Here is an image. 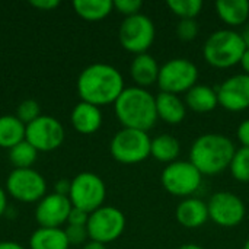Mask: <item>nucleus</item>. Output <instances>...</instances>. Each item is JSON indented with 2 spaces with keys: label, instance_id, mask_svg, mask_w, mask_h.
<instances>
[{
  "label": "nucleus",
  "instance_id": "obj_28",
  "mask_svg": "<svg viewBox=\"0 0 249 249\" xmlns=\"http://www.w3.org/2000/svg\"><path fill=\"white\" fill-rule=\"evenodd\" d=\"M169 10L181 19H196L203 9L201 0H168Z\"/></svg>",
  "mask_w": 249,
  "mask_h": 249
},
{
  "label": "nucleus",
  "instance_id": "obj_29",
  "mask_svg": "<svg viewBox=\"0 0 249 249\" xmlns=\"http://www.w3.org/2000/svg\"><path fill=\"white\" fill-rule=\"evenodd\" d=\"M16 117L23 123V124H31L32 121H35L38 117H41V109L36 101L34 99H26L23 102H20V105L16 109Z\"/></svg>",
  "mask_w": 249,
  "mask_h": 249
},
{
  "label": "nucleus",
  "instance_id": "obj_4",
  "mask_svg": "<svg viewBox=\"0 0 249 249\" xmlns=\"http://www.w3.org/2000/svg\"><path fill=\"white\" fill-rule=\"evenodd\" d=\"M247 47L241 32L225 28L212 32L203 47L206 61L216 69H229L241 63Z\"/></svg>",
  "mask_w": 249,
  "mask_h": 249
},
{
  "label": "nucleus",
  "instance_id": "obj_35",
  "mask_svg": "<svg viewBox=\"0 0 249 249\" xmlns=\"http://www.w3.org/2000/svg\"><path fill=\"white\" fill-rule=\"evenodd\" d=\"M29 3H31V6H34L36 9H42V10H51V9L60 6L58 0H31Z\"/></svg>",
  "mask_w": 249,
  "mask_h": 249
},
{
  "label": "nucleus",
  "instance_id": "obj_38",
  "mask_svg": "<svg viewBox=\"0 0 249 249\" xmlns=\"http://www.w3.org/2000/svg\"><path fill=\"white\" fill-rule=\"evenodd\" d=\"M6 207H7V200H6V194L3 191V188L0 187V217L4 214L6 212Z\"/></svg>",
  "mask_w": 249,
  "mask_h": 249
},
{
  "label": "nucleus",
  "instance_id": "obj_37",
  "mask_svg": "<svg viewBox=\"0 0 249 249\" xmlns=\"http://www.w3.org/2000/svg\"><path fill=\"white\" fill-rule=\"evenodd\" d=\"M239 64H241V67H242L244 73L249 76V48H247V51L244 53L242 60H241V63H239Z\"/></svg>",
  "mask_w": 249,
  "mask_h": 249
},
{
  "label": "nucleus",
  "instance_id": "obj_32",
  "mask_svg": "<svg viewBox=\"0 0 249 249\" xmlns=\"http://www.w3.org/2000/svg\"><path fill=\"white\" fill-rule=\"evenodd\" d=\"M64 232H66L69 245H80V244H85L86 239L89 238L86 226H73V225H69Z\"/></svg>",
  "mask_w": 249,
  "mask_h": 249
},
{
  "label": "nucleus",
  "instance_id": "obj_6",
  "mask_svg": "<svg viewBox=\"0 0 249 249\" xmlns=\"http://www.w3.org/2000/svg\"><path fill=\"white\" fill-rule=\"evenodd\" d=\"M160 182L165 191L171 196L188 198L201 187L203 175L190 160L178 159L163 168Z\"/></svg>",
  "mask_w": 249,
  "mask_h": 249
},
{
  "label": "nucleus",
  "instance_id": "obj_43",
  "mask_svg": "<svg viewBox=\"0 0 249 249\" xmlns=\"http://www.w3.org/2000/svg\"><path fill=\"white\" fill-rule=\"evenodd\" d=\"M242 249H249V238L247 239V242L244 244V248H242Z\"/></svg>",
  "mask_w": 249,
  "mask_h": 249
},
{
  "label": "nucleus",
  "instance_id": "obj_14",
  "mask_svg": "<svg viewBox=\"0 0 249 249\" xmlns=\"http://www.w3.org/2000/svg\"><path fill=\"white\" fill-rule=\"evenodd\" d=\"M219 107L231 112H242L249 108V76L245 73L225 79L216 89Z\"/></svg>",
  "mask_w": 249,
  "mask_h": 249
},
{
  "label": "nucleus",
  "instance_id": "obj_42",
  "mask_svg": "<svg viewBox=\"0 0 249 249\" xmlns=\"http://www.w3.org/2000/svg\"><path fill=\"white\" fill-rule=\"evenodd\" d=\"M177 249H206L203 248L201 245H197V244H184V245H181L179 248Z\"/></svg>",
  "mask_w": 249,
  "mask_h": 249
},
{
  "label": "nucleus",
  "instance_id": "obj_20",
  "mask_svg": "<svg viewBox=\"0 0 249 249\" xmlns=\"http://www.w3.org/2000/svg\"><path fill=\"white\" fill-rule=\"evenodd\" d=\"M185 105L194 112L207 114L214 111L219 107L217 92L216 89L207 85H196L185 93Z\"/></svg>",
  "mask_w": 249,
  "mask_h": 249
},
{
  "label": "nucleus",
  "instance_id": "obj_8",
  "mask_svg": "<svg viewBox=\"0 0 249 249\" xmlns=\"http://www.w3.org/2000/svg\"><path fill=\"white\" fill-rule=\"evenodd\" d=\"M107 187L101 177L93 172H82L71 179L69 198L71 206L86 213H93L104 206Z\"/></svg>",
  "mask_w": 249,
  "mask_h": 249
},
{
  "label": "nucleus",
  "instance_id": "obj_22",
  "mask_svg": "<svg viewBox=\"0 0 249 249\" xmlns=\"http://www.w3.org/2000/svg\"><path fill=\"white\" fill-rule=\"evenodd\" d=\"M31 249H69V241L66 232L60 228H39L31 239Z\"/></svg>",
  "mask_w": 249,
  "mask_h": 249
},
{
  "label": "nucleus",
  "instance_id": "obj_21",
  "mask_svg": "<svg viewBox=\"0 0 249 249\" xmlns=\"http://www.w3.org/2000/svg\"><path fill=\"white\" fill-rule=\"evenodd\" d=\"M216 10L219 18L231 28L242 26L249 19L248 0H219Z\"/></svg>",
  "mask_w": 249,
  "mask_h": 249
},
{
  "label": "nucleus",
  "instance_id": "obj_27",
  "mask_svg": "<svg viewBox=\"0 0 249 249\" xmlns=\"http://www.w3.org/2000/svg\"><path fill=\"white\" fill-rule=\"evenodd\" d=\"M229 171L239 182H249V147L236 149Z\"/></svg>",
  "mask_w": 249,
  "mask_h": 249
},
{
  "label": "nucleus",
  "instance_id": "obj_23",
  "mask_svg": "<svg viewBox=\"0 0 249 249\" xmlns=\"http://www.w3.org/2000/svg\"><path fill=\"white\" fill-rule=\"evenodd\" d=\"M181 153L179 140L172 134H159L152 139L150 144V156L162 163H172L178 160Z\"/></svg>",
  "mask_w": 249,
  "mask_h": 249
},
{
  "label": "nucleus",
  "instance_id": "obj_31",
  "mask_svg": "<svg viewBox=\"0 0 249 249\" xmlns=\"http://www.w3.org/2000/svg\"><path fill=\"white\" fill-rule=\"evenodd\" d=\"M142 7H143V1L140 0H115L114 1V9L118 10L125 18L139 15Z\"/></svg>",
  "mask_w": 249,
  "mask_h": 249
},
{
  "label": "nucleus",
  "instance_id": "obj_12",
  "mask_svg": "<svg viewBox=\"0 0 249 249\" xmlns=\"http://www.w3.org/2000/svg\"><path fill=\"white\" fill-rule=\"evenodd\" d=\"M6 188L9 194L22 203H35L41 201L45 197L47 182L36 171L28 169H15L10 172Z\"/></svg>",
  "mask_w": 249,
  "mask_h": 249
},
{
  "label": "nucleus",
  "instance_id": "obj_17",
  "mask_svg": "<svg viewBox=\"0 0 249 249\" xmlns=\"http://www.w3.org/2000/svg\"><path fill=\"white\" fill-rule=\"evenodd\" d=\"M159 70H160V66L158 64L156 58L150 55L149 53L136 55L130 64L131 79L136 82V86L143 88V89L158 83Z\"/></svg>",
  "mask_w": 249,
  "mask_h": 249
},
{
  "label": "nucleus",
  "instance_id": "obj_30",
  "mask_svg": "<svg viewBox=\"0 0 249 249\" xmlns=\"http://www.w3.org/2000/svg\"><path fill=\"white\" fill-rule=\"evenodd\" d=\"M198 23L196 19H181L175 28V32L182 41H194L198 35Z\"/></svg>",
  "mask_w": 249,
  "mask_h": 249
},
{
  "label": "nucleus",
  "instance_id": "obj_11",
  "mask_svg": "<svg viewBox=\"0 0 249 249\" xmlns=\"http://www.w3.org/2000/svg\"><path fill=\"white\" fill-rule=\"evenodd\" d=\"M207 207L209 217L220 228H236L244 222L247 216L244 200L231 191L214 193L210 197Z\"/></svg>",
  "mask_w": 249,
  "mask_h": 249
},
{
  "label": "nucleus",
  "instance_id": "obj_19",
  "mask_svg": "<svg viewBox=\"0 0 249 249\" xmlns=\"http://www.w3.org/2000/svg\"><path fill=\"white\" fill-rule=\"evenodd\" d=\"M71 124L80 134H93L102 125V112L98 107L82 101L71 111Z\"/></svg>",
  "mask_w": 249,
  "mask_h": 249
},
{
  "label": "nucleus",
  "instance_id": "obj_7",
  "mask_svg": "<svg viewBox=\"0 0 249 249\" xmlns=\"http://www.w3.org/2000/svg\"><path fill=\"white\" fill-rule=\"evenodd\" d=\"M198 67L188 58H172L160 66L158 86L160 92L166 93H187L197 85Z\"/></svg>",
  "mask_w": 249,
  "mask_h": 249
},
{
  "label": "nucleus",
  "instance_id": "obj_36",
  "mask_svg": "<svg viewBox=\"0 0 249 249\" xmlns=\"http://www.w3.org/2000/svg\"><path fill=\"white\" fill-rule=\"evenodd\" d=\"M70 187H71V181H69V179H60V181H57L55 182V194L69 197Z\"/></svg>",
  "mask_w": 249,
  "mask_h": 249
},
{
  "label": "nucleus",
  "instance_id": "obj_2",
  "mask_svg": "<svg viewBox=\"0 0 249 249\" xmlns=\"http://www.w3.org/2000/svg\"><path fill=\"white\" fill-rule=\"evenodd\" d=\"M235 152V143L228 136L206 133L194 140L190 149V162L203 177H216L229 169Z\"/></svg>",
  "mask_w": 249,
  "mask_h": 249
},
{
  "label": "nucleus",
  "instance_id": "obj_1",
  "mask_svg": "<svg viewBox=\"0 0 249 249\" xmlns=\"http://www.w3.org/2000/svg\"><path fill=\"white\" fill-rule=\"evenodd\" d=\"M124 89V79L120 70L105 63L88 66L77 79V92L82 101L98 108L115 104Z\"/></svg>",
  "mask_w": 249,
  "mask_h": 249
},
{
  "label": "nucleus",
  "instance_id": "obj_15",
  "mask_svg": "<svg viewBox=\"0 0 249 249\" xmlns=\"http://www.w3.org/2000/svg\"><path fill=\"white\" fill-rule=\"evenodd\" d=\"M73 206L69 197L50 194L45 196L36 206L35 219L41 228H60L67 222Z\"/></svg>",
  "mask_w": 249,
  "mask_h": 249
},
{
  "label": "nucleus",
  "instance_id": "obj_25",
  "mask_svg": "<svg viewBox=\"0 0 249 249\" xmlns=\"http://www.w3.org/2000/svg\"><path fill=\"white\" fill-rule=\"evenodd\" d=\"M73 7L76 13L86 20H101L112 12L114 1L111 0H74Z\"/></svg>",
  "mask_w": 249,
  "mask_h": 249
},
{
  "label": "nucleus",
  "instance_id": "obj_34",
  "mask_svg": "<svg viewBox=\"0 0 249 249\" xmlns=\"http://www.w3.org/2000/svg\"><path fill=\"white\" fill-rule=\"evenodd\" d=\"M236 136H238V140L242 144V147H249V118L244 120L239 124Z\"/></svg>",
  "mask_w": 249,
  "mask_h": 249
},
{
  "label": "nucleus",
  "instance_id": "obj_24",
  "mask_svg": "<svg viewBox=\"0 0 249 249\" xmlns=\"http://www.w3.org/2000/svg\"><path fill=\"white\" fill-rule=\"evenodd\" d=\"M26 125L16 115L0 117V147L12 149L25 140Z\"/></svg>",
  "mask_w": 249,
  "mask_h": 249
},
{
  "label": "nucleus",
  "instance_id": "obj_40",
  "mask_svg": "<svg viewBox=\"0 0 249 249\" xmlns=\"http://www.w3.org/2000/svg\"><path fill=\"white\" fill-rule=\"evenodd\" d=\"M82 249H107V247L101 242H95V241H89L83 245Z\"/></svg>",
  "mask_w": 249,
  "mask_h": 249
},
{
  "label": "nucleus",
  "instance_id": "obj_33",
  "mask_svg": "<svg viewBox=\"0 0 249 249\" xmlns=\"http://www.w3.org/2000/svg\"><path fill=\"white\" fill-rule=\"evenodd\" d=\"M88 220H89V213H86L80 209H76V207L71 209L69 219H67L69 225H73V226H86Z\"/></svg>",
  "mask_w": 249,
  "mask_h": 249
},
{
  "label": "nucleus",
  "instance_id": "obj_41",
  "mask_svg": "<svg viewBox=\"0 0 249 249\" xmlns=\"http://www.w3.org/2000/svg\"><path fill=\"white\" fill-rule=\"evenodd\" d=\"M241 36H242V39H244V44H245V47L249 48V23L244 28V31L241 32Z\"/></svg>",
  "mask_w": 249,
  "mask_h": 249
},
{
  "label": "nucleus",
  "instance_id": "obj_3",
  "mask_svg": "<svg viewBox=\"0 0 249 249\" xmlns=\"http://www.w3.org/2000/svg\"><path fill=\"white\" fill-rule=\"evenodd\" d=\"M114 111L124 128L146 133L152 130L159 120L156 114V96L139 86L125 88L115 101Z\"/></svg>",
  "mask_w": 249,
  "mask_h": 249
},
{
  "label": "nucleus",
  "instance_id": "obj_16",
  "mask_svg": "<svg viewBox=\"0 0 249 249\" xmlns=\"http://www.w3.org/2000/svg\"><path fill=\"white\" fill-rule=\"evenodd\" d=\"M175 219L182 228L198 229L210 219L207 203L196 197L184 198L175 209Z\"/></svg>",
  "mask_w": 249,
  "mask_h": 249
},
{
  "label": "nucleus",
  "instance_id": "obj_26",
  "mask_svg": "<svg viewBox=\"0 0 249 249\" xmlns=\"http://www.w3.org/2000/svg\"><path fill=\"white\" fill-rule=\"evenodd\" d=\"M38 150L26 140L9 149V159L15 169H28L36 160Z\"/></svg>",
  "mask_w": 249,
  "mask_h": 249
},
{
  "label": "nucleus",
  "instance_id": "obj_9",
  "mask_svg": "<svg viewBox=\"0 0 249 249\" xmlns=\"http://www.w3.org/2000/svg\"><path fill=\"white\" fill-rule=\"evenodd\" d=\"M118 38L123 48L128 53L136 55L144 54L155 42L156 28L149 16L139 13L123 20L118 31Z\"/></svg>",
  "mask_w": 249,
  "mask_h": 249
},
{
  "label": "nucleus",
  "instance_id": "obj_18",
  "mask_svg": "<svg viewBox=\"0 0 249 249\" xmlns=\"http://www.w3.org/2000/svg\"><path fill=\"white\" fill-rule=\"evenodd\" d=\"M156 114L163 123L175 125L185 120L187 105L178 95L159 92L156 95Z\"/></svg>",
  "mask_w": 249,
  "mask_h": 249
},
{
  "label": "nucleus",
  "instance_id": "obj_5",
  "mask_svg": "<svg viewBox=\"0 0 249 249\" xmlns=\"http://www.w3.org/2000/svg\"><path fill=\"white\" fill-rule=\"evenodd\" d=\"M152 139L146 131L123 128L109 143L112 158L123 165H136L150 156Z\"/></svg>",
  "mask_w": 249,
  "mask_h": 249
},
{
  "label": "nucleus",
  "instance_id": "obj_39",
  "mask_svg": "<svg viewBox=\"0 0 249 249\" xmlns=\"http://www.w3.org/2000/svg\"><path fill=\"white\" fill-rule=\"evenodd\" d=\"M0 249H25L22 245H19L18 242H10V241H6V242H0Z\"/></svg>",
  "mask_w": 249,
  "mask_h": 249
},
{
  "label": "nucleus",
  "instance_id": "obj_10",
  "mask_svg": "<svg viewBox=\"0 0 249 249\" xmlns=\"http://www.w3.org/2000/svg\"><path fill=\"white\" fill-rule=\"evenodd\" d=\"M86 229L90 241L107 245L123 235L125 229V216L117 207L102 206L89 214Z\"/></svg>",
  "mask_w": 249,
  "mask_h": 249
},
{
  "label": "nucleus",
  "instance_id": "obj_13",
  "mask_svg": "<svg viewBox=\"0 0 249 249\" xmlns=\"http://www.w3.org/2000/svg\"><path fill=\"white\" fill-rule=\"evenodd\" d=\"M25 140L38 152H51L61 146L64 140V128L54 117L41 115L26 125Z\"/></svg>",
  "mask_w": 249,
  "mask_h": 249
}]
</instances>
